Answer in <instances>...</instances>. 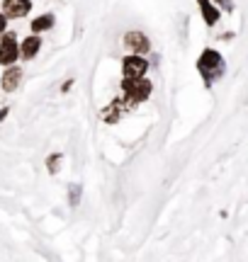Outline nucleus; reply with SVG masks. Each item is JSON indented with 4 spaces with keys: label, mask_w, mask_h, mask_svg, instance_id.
<instances>
[{
    "label": "nucleus",
    "mask_w": 248,
    "mask_h": 262,
    "mask_svg": "<svg viewBox=\"0 0 248 262\" xmlns=\"http://www.w3.org/2000/svg\"><path fill=\"white\" fill-rule=\"evenodd\" d=\"M197 71L202 73L204 83L212 85L214 78H219V75L224 73V58H221V54L214 51V49H204L200 61H197Z\"/></svg>",
    "instance_id": "nucleus-1"
},
{
    "label": "nucleus",
    "mask_w": 248,
    "mask_h": 262,
    "mask_svg": "<svg viewBox=\"0 0 248 262\" xmlns=\"http://www.w3.org/2000/svg\"><path fill=\"white\" fill-rule=\"evenodd\" d=\"M122 90H124V97L127 102H143L151 97V90L153 85L151 80H146L143 75H136V78H124L122 80Z\"/></svg>",
    "instance_id": "nucleus-2"
},
{
    "label": "nucleus",
    "mask_w": 248,
    "mask_h": 262,
    "mask_svg": "<svg viewBox=\"0 0 248 262\" xmlns=\"http://www.w3.org/2000/svg\"><path fill=\"white\" fill-rule=\"evenodd\" d=\"M19 56V47L15 34H5L0 41V66H12Z\"/></svg>",
    "instance_id": "nucleus-3"
},
{
    "label": "nucleus",
    "mask_w": 248,
    "mask_h": 262,
    "mask_svg": "<svg viewBox=\"0 0 248 262\" xmlns=\"http://www.w3.org/2000/svg\"><path fill=\"white\" fill-rule=\"evenodd\" d=\"M149 71V61L139 54H129V56L122 61V73L124 78H136V75H143Z\"/></svg>",
    "instance_id": "nucleus-4"
},
{
    "label": "nucleus",
    "mask_w": 248,
    "mask_h": 262,
    "mask_svg": "<svg viewBox=\"0 0 248 262\" xmlns=\"http://www.w3.org/2000/svg\"><path fill=\"white\" fill-rule=\"evenodd\" d=\"M124 47L129 49L132 54L143 56V54H149L151 41L146 39V34H143V32H127V34H124Z\"/></svg>",
    "instance_id": "nucleus-5"
},
{
    "label": "nucleus",
    "mask_w": 248,
    "mask_h": 262,
    "mask_svg": "<svg viewBox=\"0 0 248 262\" xmlns=\"http://www.w3.org/2000/svg\"><path fill=\"white\" fill-rule=\"evenodd\" d=\"M32 10V0H5L3 3V12L5 17H25Z\"/></svg>",
    "instance_id": "nucleus-6"
},
{
    "label": "nucleus",
    "mask_w": 248,
    "mask_h": 262,
    "mask_svg": "<svg viewBox=\"0 0 248 262\" xmlns=\"http://www.w3.org/2000/svg\"><path fill=\"white\" fill-rule=\"evenodd\" d=\"M19 80H22V71H19L17 66H8V71L3 73V90L5 93H15Z\"/></svg>",
    "instance_id": "nucleus-7"
},
{
    "label": "nucleus",
    "mask_w": 248,
    "mask_h": 262,
    "mask_svg": "<svg viewBox=\"0 0 248 262\" xmlns=\"http://www.w3.org/2000/svg\"><path fill=\"white\" fill-rule=\"evenodd\" d=\"M39 47H42V39H39V34H32V37H27L25 41H22V47H19V56L29 61V58L37 56Z\"/></svg>",
    "instance_id": "nucleus-8"
},
{
    "label": "nucleus",
    "mask_w": 248,
    "mask_h": 262,
    "mask_svg": "<svg viewBox=\"0 0 248 262\" xmlns=\"http://www.w3.org/2000/svg\"><path fill=\"white\" fill-rule=\"evenodd\" d=\"M197 5H200V10H202V17H204V22H207L210 27H214V25L219 22V10L214 8L210 0H197Z\"/></svg>",
    "instance_id": "nucleus-9"
},
{
    "label": "nucleus",
    "mask_w": 248,
    "mask_h": 262,
    "mask_svg": "<svg viewBox=\"0 0 248 262\" xmlns=\"http://www.w3.org/2000/svg\"><path fill=\"white\" fill-rule=\"evenodd\" d=\"M54 27V15H39L34 22H32V32L34 34H42V32H47V29Z\"/></svg>",
    "instance_id": "nucleus-10"
},
{
    "label": "nucleus",
    "mask_w": 248,
    "mask_h": 262,
    "mask_svg": "<svg viewBox=\"0 0 248 262\" xmlns=\"http://www.w3.org/2000/svg\"><path fill=\"white\" fill-rule=\"evenodd\" d=\"M80 194H83V187H80V185H71V192H68V204H71V209H78Z\"/></svg>",
    "instance_id": "nucleus-11"
},
{
    "label": "nucleus",
    "mask_w": 248,
    "mask_h": 262,
    "mask_svg": "<svg viewBox=\"0 0 248 262\" xmlns=\"http://www.w3.org/2000/svg\"><path fill=\"white\" fill-rule=\"evenodd\" d=\"M61 160H64V153H54V156H49V158H47V168H49V172H51V175H54V172H58Z\"/></svg>",
    "instance_id": "nucleus-12"
},
{
    "label": "nucleus",
    "mask_w": 248,
    "mask_h": 262,
    "mask_svg": "<svg viewBox=\"0 0 248 262\" xmlns=\"http://www.w3.org/2000/svg\"><path fill=\"white\" fill-rule=\"evenodd\" d=\"M5 25H8V17H5V12H0V34L5 32Z\"/></svg>",
    "instance_id": "nucleus-13"
},
{
    "label": "nucleus",
    "mask_w": 248,
    "mask_h": 262,
    "mask_svg": "<svg viewBox=\"0 0 248 262\" xmlns=\"http://www.w3.org/2000/svg\"><path fill=\"white\" fill-rule=\"evenodd\" d=\"M217 3H219L224 10H231V8H234V5H231V0H217Z\"/></svg>",
    "instance_id": "nucleus-14"
},
{
    "label": "nucleus",
    "mask_w": 248,
    "mask_h": 262,
    "mask_svg": "<svg viewBox=\"0 0 248 262\" xmlns=\"http://www.w3.org/2000/svg\"><path fill=\"white\" fill-rule=\"evenodd\" d=\"M8 112H10L8 107H5V110H0V122H3V119H5V117H8Z\"/></svg>",
    "instance_id": "nucleus-15"
}]
</instances>
